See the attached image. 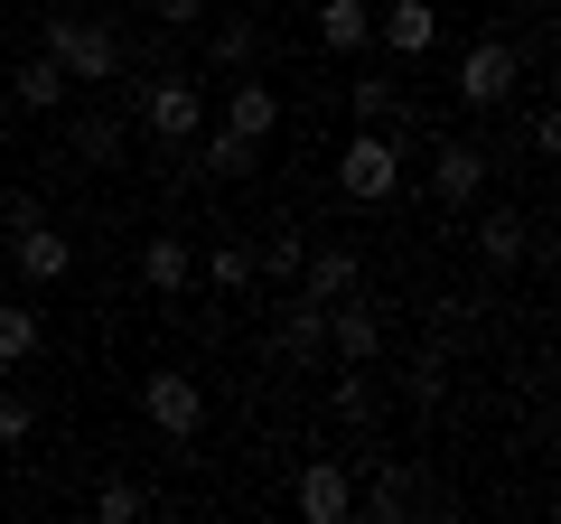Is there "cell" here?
Wrapping results in <instances>:
<instances>
[{"mask_svg": "<svg viewBox=\"0 0 561 524\" xmlns=\"http://www.w3.org/2000/svg\"><path fill=\"white\" fill-rule=\"evenodd\" d=\"M122 20H94V10H47V38H38V57H57L66 66V84H122L131 66H122Z\"/></svg>", "mask_w": 561, "mask_h": 524, "instance_id": "obj_1", "label": "cell"}, {"mask_svg": "<svg viewBox=\"0 0 561 524\" xmlns=\"http://www.w3.org/2000/svg\"><path fill=\"white\" fill-rule=\"evenodd\" d=\"M131 113H140V132L150 141H197L206 132V76H187V66H160L150 84H131Z\"/></svg>", "mask_w": 561, "mask_h": 524, "instance_id": "obj_2", "label": "cell"}, {"mask_svg": "<svg viewBox=\"0 0 561 524\" xmlns=\"http://www.w3.org/2000/svg\"><path fill=\"white\" fill-rule=\"evenodd\" d=\"M402 160H412V150H402L383 122H356V132H346V150H337V197L383 206V197L402 187Z\"/></svg>", "mask_w": 561, "mask_h": 524, "instance_id": "obj_3", "label": "cell"}, {"mask_svg": "<svg viewBox=\"0 0 561 524\" xmlns=\"http://www.w3.org/2000/svg\"><path fill=\"white\" fill-rule=\"evenodd\" d=\"M515 84H524V57H515L505 38H478V47L459 57V103H468V113H505Z\"/></svg>", "mask_w": 561, "mask_h": 524, "instance_id": "obj_4", "label": "cell"}, {"mask_svg": "<svg viewBox=\"0 0 561 524\" xmlns=\"http://www.w3.org/2000/svg\"><path fill=\"white\" fill-rule=\"evenodd\" d=\"M140 412H150V431H169V441H197L206 431V384L179 375V365H160V375L140 384Z\"/></svg>", "mask_w": 561, "mask_h": 524, "instance_id": "obj_5", "label": "cell"}, {"mask_svg": "<svg viewBox=\"0 0 561 524\" xmlns=\"http://www.w3.org/2000/svg\"><path fill=\"white\" fill-rule=\"evenodd\" d=\"M486 197V150L478 141H431V206H449V216H468V206Z\"/></svg>", "mask_w": 561, "mask_h": 524, "instance_id": "obj_6", "label": "cell"}, {"mask_svg": "<svg viewBox=\"0 0 561 524\" xmlns=\"http://www.w3.org/2000/svg\"><path fill=\"white\" fill-rule=\"evenodd\" d=\"M356 505H365L375 524H402V515H421V505H449V497L421 478L412 459H375V478H365V497H356Z\"/></svg>", "mask_w": 561, "mask_h": 524, "instance_id": "obj_7", "label": "cell"}, {"mask_svg": "<svg viewBox=\"0 0 561 524\" xmlns=\"http://www.w3.org/2000/svg\"><path fill=\"white\" fill-rule=\"evenodd\" d=\"M290 505H300L309 524H346L356 515V468L346 459H309L300 478H290Z\"/></svg>", "mask_w": 561, "mask_h": 524, "instance_id": "obj_8", "label": "cell"}, {"mask_svg": "<svg viewBox=\"0 0 561 524\" xmlns=\"http://www.w3.org/2000/svg\"><path fill=\"white\" fill-rule=\"evenodd\" d=\"M10 272H20L28 291H57L66 272H76V243H66L57 225L38 216V225H20V235H10Z\"/></svg>", "mask_w": 561, "mask_h": 524, "instance_id": "obj_9", "label": "cell"}, {"mask_svg": "<svg viewBox=\"0 0 561 524\" xmlns=\"http://www.w3.org/2000/svg\"><path fill=\"white\" fill-rule=\"evenodd\" d=\"M375 38L393 47V57H431V47H440V10H431V0H383Z\"/></svg>", "mask_w": 561, "mask_h": 524, "instance_id": "obj_10", "label": "cell"}, {"mask_svg": "<svg viewBox=\"0 0 561 524\" xmlns=\"http://www.w3.org/2000/svg\"><path fill=\"white\" fill-rule=\"evenodd\" d=\"M225 132H243V141H272V132H280V84L234 76V84H225Z\"/></svg>", "mask_w": 561, "mask_h": 524, "instance_id": "obj_11", "label": "cell"}, {"mask_svg": "<svg viewBox=\"0 0 561 524\" xmlns=\"http://www.w3.org/2000/svg\"><path fill=\"white\" fill-rule=\"evenodd\" d=\"M272 356H280V365H319V356H328V309H319V300H290V309L272 319Z\"/></svg>", "mask_w": 561, "mask_h": 524, "instance_id": "obj_12", "label": "cell"}, {"mask_svg": "<svg viewBox=\"0 0 561 524\" xmlns=\"http://www.w3.org/2000/svg\"><path fill=\"white\" fill-rule=\"evenodd\" d=\"M328 346H337L346 365H375V356H383V319L356 300V291H346V300H328Z\"/></svg>", "mask_w": 561, "mask_h": 524, "instance_id": "obj_13", "label": "cell"}, {"mask_svg": "<svg viewBox=\"0 0 561 524\" xmlns=\"http://www.w3.org/2000/svg\"><path fill=\"white\" fill-rule=\"evenodd\" d=\"M122 141H131V122H122V113H103V103L66 122V150H76L84 169H113V160H122Z\"/></svg>", "mask_w": 561, "mask_h": 524, "instance_id": "obj_14", "label": "cell"}, {"mask_svg": "<svg viewBox=\"0 0 561 524\" xmlns=\"http://www.w3.org/2000/svg\"><path fill=\"white\" fill-rule=\"evenodd\" d=\"M524 253H534V225H524L515 206H486V216H478V262H486V272H515Z\"/></svg>", "mask_w": 561, "mask_h": 524, "instance_id": "obj_15", "label": "cell"}, {"mask_svg": "<svg viewBox=\"0 0 561 524\" xmlns=\"http://www.w3.org/2000/svg\"><path fill=\"white\" fill-rule=\"evenodd\" d=\"M140 282L160 291V300H179V291L197 282V253H187V235H150V243H140Z\"/></svg>", "mask_w": 561, "mask_h": 524, "instance_id": "obj_16", "label": "cell"}, {"mask_svg": "<svg viewBox=\"0 0 561 524\" xmlns=\"http://www.w3.org/2000/svg\"><path fill=\"white\" fill-rule=\"evenodd\" d=\"M346 291H356V253H346V243H309V262H300V300H346Z\"/></svg>", "mask_w": 561, "mask_h": 524, "instance_id": "obj_17", "label": "cell"}, {"mask_svg": "<svg viewBox=\"0 0 561 524\" xmlns=\"http://www.w3.org/2000/svg\"><path fill=\"white\" fill-rule=\"evenodd\" d=\"M319 47L328 57H365L375 47V10L365 0H319Z\"/></svg>", "mask_w": 561, "mask_h": 524, "instance_id": "obj_18", "label": "cell"}, {"mask_svg": "<svg viewBox=\"0 0 561 524\" xmlns=\"http://www.w3.org/2000/svg\"><path fill=\"white\" fill-rule=\"evenodd\" d=\"M66 94H76V84H66V66H57V57H28L20 76H10V103H20V113H57Z\"/></svg>", "mask_w": 561, "mask_h": 524, "instance_id": "obj_19", "label": "cell"}, {"mask_svg": "<svg viewBox=\"0 0 561 524\" xmlns=\"http://www.w3.org/2000/svg\"><path fill=\"white\" fill-rule=\"evenodd\" d=\"M253 57H262V29L253 20H225L216 38H206V66H216V76H253Z\"/></svg>", "mask_w": 561, "mask_h": 524, "instance_id": "obj_20", "label": "cell"}, {"mask_svg": "<svg viewBox=\"0 0 561 524\" xmlns=\"http://www.w3.org/2000/svg\"><path fill=\"white\" fill-rule=\"evenodd\" d=\"M38 338H47V319H38V309L0 300V375H10V365H28V356H38Z\"/></svg>", "mask_w": 561, "mask_h": 524, "instance_id": "obj_21", "label": "cell"}, {"mask_svg": "<svg viewBox=\"0 0 561 524\" xmlns=\"http://www.w3.org/2000/svg\"><path fill=\"white\" fill-rule=\"evenodd\" d=\"M328 403H337V422H383V384L375 375H365V365H346V384H337V394H328Z\"/></svg>", "mask_w": 561, "mask_h": 524, "instance_id": "obj_22", "label": "cell"}, {"mask_svg": "<svg viewBox=\"0 0 561 524\" xmlns=\"http://www.w3.org/2000/svg\"><path fill=\"white\" fill-rule=\"evenodd\" d=\"M262 160V141H243V132H225V122H216V132H206V179H243V169H253Z\"/></svg>", "mask_w": 561, "mask_h": 524, "instance_id": "obj_23", "label": "cell"}, {"mask_svg": "<svg viewBox=\"0 0 561 524\" xmlns=\"http://www.w3.org/2000/svg\"><path fill=\"white\" fill-rule=\"evenodd\" d=\"M346 113H356V122H393V113H402L393 76H356V84H346Z\"/></svg>", "mask_w": 561, "mask_h": 524, "instance_id": "obj_24", "label": "cell"}, {"mask_svg": "<svg viewBox=\"0 0 561 524\" xmlns=\"http://www.w3.org/2000/svg\"><path fill=\"white\" fill-rule=\"evenodd\" d=\"M412 403H421V412L449 403V356H440V346H421V356H412Z\"/></svg>", "mask_w": 561, "mask_h": 524, "instance_id": "obj_25", "label": "cell"}, {"mask_svg": "<svg viewBox=\"0 0 561 524\" xmlns=\"http://www.w3.org/2000/svg\"><path fill=\"white\" fill-rule=\"evenodd\" d=\"M94 515H103V524H131V515H150V487H131V478H103V487H94Z\"/></svg>", "mask_w": 561, "mask_h": 524, "instance_id": "obj_26", "label": "cell"}, {"mask_svg": "<svg viewBox=\"0 0 561 524\" xmlns=\"http://www.w3.org/2000/svg\"><path fill=\"white\" fill-rule=\"evenodd\" d=\"M300 262H309V235H272L253 253V272H272V282H300Z\"/></svg>", "mask_w": 561, "mask_h": 524, "instance_id": "obj_27", "label": "cell"}, {"mask_svg": "<svg viewBox=\"0 0 561 524\" xmlns=\"http://www.w3.org/2000/svg\"><path fill=\"white\" fill-rule=\"evenodd\" d=\"M206 282H216V291H243V282H253V243H216V253H206Z\"/></svg>", "mask_w": 561, "mask_h": 524, "instance_id": "obj_28", "label": "cell"}, {"mask_svg": "<svg viewBox=\"0 0 561 524\" xmlns=\"http://www.w3.org/2000/svg\"><path fill=\"white\" fill-rule=\"evenodd\" d=\"M28 431H38V403L28 394H0V449H20Z\"/></svg>", "mask_w": 561, "mask_h": 524, "instance_id": "obj_29", "label": "cell"}, {"mask_svg": "<svg viewBox=\"0 0 561 524\" xmlns=\"http://www.w3.org/2000/svg\"><path fill=\"white\" fill-rule=\"evenodd\" d=\"M524 141H534V160H552V150H561V113H552V103H534V122H524Z\"/></svg>", "mask_w": 561, "mask_h": 524, "instance_id": "obj_30", "label": "cell"}, {"mask_svg": "<svg viewBox=\"0 0 561 524\" xmlns=\"http://www.w3.org/2000/svg\"><path fill=\"white\" fill-rule=\"evenodd\" d=\"M150 20H160V29H197L206 0H150Z\"/></svg>", "mask_w": 561, "mask_h": 524, "instance_id": "obj_31", "label": "cell"}, {"mask_svg": "<svg viewBox=\"0 0 561 524\" xmlns=\"http://www.w3.org/2000/svg\"><path fill=\"white\" fill-rule=\"evenodd\" d=\"M0 272H10V253H0Z\"/></svg>", "mask_w": 561, "mask_h": 524, "instance_id": "obj_32", "label": "cell"}]
</instances>
